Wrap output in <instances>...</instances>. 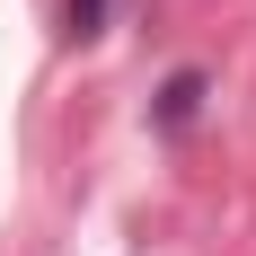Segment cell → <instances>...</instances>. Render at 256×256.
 Wrapping results in <instances>:
<instances>
[{"label":"cell","instance_id":"1","mask_svg":"<svg viewBox=\"0 0 256 256\" xmlns=\"http://www.w3.org/2000/svg\"><path fill=\"white\" fill-rule=\"evenodd\" d=\"M194 98H204V80H194V71H177V80H168V106H159V115H168V124H186V115H194Z\"/></svg>","mask_w":256,"mask_h":256},{"label":"cell","instance_id":"2","mask_svg":"<svg viewBox=\"0 0 256 256\" xmlns=\"http://www.w3.org/2000/svg\"><path fill=\"white\" fill-rule=\"evenodd\" d=\"M98 18H106V0H71V36H98Z\"/></svg>","mask_w":256,"mask_h":256}]
</instances>
